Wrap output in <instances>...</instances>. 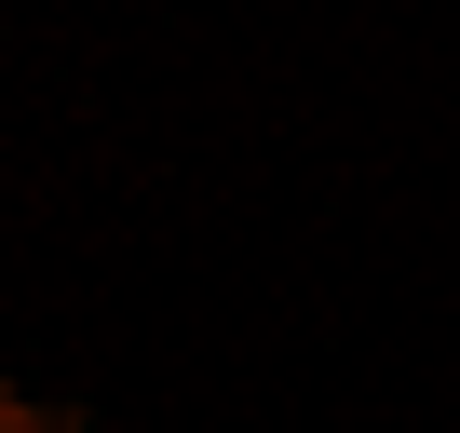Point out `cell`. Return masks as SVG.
I'll list each match as a JSON object with an SVG mask.
<instances>
[{
	"label": "cell",
	"mask_w": 460,
	"mask_h": 433,
	"mask_svg": "<svg viewBox=\"0 0 460 433\" xmlns=\"http://www.w3.org/2000/svg\"><path fill=\"white\" fill-rule=\"evenodd\" d=\"M0 433H82V406H28L14 379H0Z\"/></svg>",
	"instance_id": "1"
}]
</instances>
